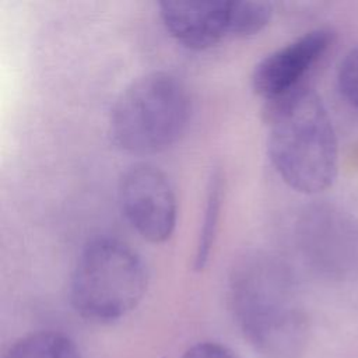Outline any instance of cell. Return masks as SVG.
Masks as SVG:
<instances>
[{
  "label": "cell",
  "mask_w": 358,
  "mask_h": 358,
  "mask_svg": "<svg viewBox=\"0 0 358 358\" xmlns=\"http://www.w3.org/2000/svg\"><path fill=\"white\" fill-rule=\"evenodd\" d=\"M232 316L245 340L267 358H292L305 341V319L295 303L285 267L250 252L238 259L228 281Z\"/></svg>",
  "instance_id": "obj_1"
},
{
  "label": "cell",
  "mask_w": 358,
  "mask_h": 358,
  "mask_svg": "<svg viewBox=\"0 0 358 358\" xmlns=\"http://www.w3.org/2000/svg\"><path fill=\"white\" fill-rule=\"evenodd\" d=\"M180 358H239L229 347L217 341H200L189 347Z\"/></svg>",
  "instance_id": "obj_12"
},
{
  "label": "cell",
  "mask_w": 358,
  "mask_h": 358,
  "mask_svg": "<svg viewBox=\"0 0 358 358\" xmlns=\"http://www.w3.org/2000/svg\"><path fill=\"white\" fill-rule=\"evenodd\" d=\"M221 204H222V175L220 171H215L210 178V183L207 189L204 218H203L201 229L199 234L196 256H194L196 270H203L208 262V257L217 236Z\"/></svg>",
  "instance_id": "obj_10"
},
{
  "label": "cell",
  "mask_w": 358,
  "mask_h": 358,
  "mask_svg": "<svg viewBox=\"0 0 358 358\" xmlns=\"http://www.w3.org/2000/svg\"><path fill=\"white\" fill-rule=\"evenodd\" d=\"M147 282L145 266L136 250L115 238H96L76 262L70 302L87 320L115 322L140 303Z\"/></svg>",
  "instance_id": "obj_4"
},
{
  "label": "cell",
  "mask_w": 358,
  "mask_h": 358,
  "mask_svg": "<svg viewBox=\"0 0 358 358\" xmlns=\"http://www.w3.org/2000/svg\"><path fill=\"white\" fill-rule=\"evenodd\" d=\"M117 196L124 218L143 239L162 243L172 236L178 217L176 196L159 168L131 165L119 180Z\"/></svg>",
  "instance_id": "obj_5"
},
{
  "label": "cell",
  "mask_w": 358,
  "mask_h": 358,
  "mask_svg": "<svg viewBox=\"0 0 358 358\" xmlns=\"http://www.w3.org/2000/svg\"><path fill=\"white\" fill-rule=\"evenodd\" d=\"M305 225V248L326 270H351L358 263V227L338 211H310Z\"/></svg>",
  "instance_id": "obj_8"
},
{
  "label": "cell",
  "mask_w": 358,
  "mask_h": 358,
  "mask_svg": "<svg viewBox=\"0 0 358 358\" xmlns=\"http://www.w3.org/2000/svg\"><path fill=\"white\" fill-rule=\"evenodd\" d=\"M331 43V32L312 29L262 59L252 74L253 91L267 103L298 90L301 80Z\"/></svg>",
  "instance_id": "obj_6"
},
{
  "label": "cell",
  "mask_w": 358,
  "mask_h": 358,
  "mask_svg": "<svg viewBox=\"0 0 358 358\" xmlns=\"http://www.w3.org/2000/svg\"><path fill=\"white\" fill-rule=\"evenodd\" d=\"M4 358H81V355L67 334L41 330L17 340Z\"/></svg>",
  "instance_id": "obj_9"
},
{
  "label": "cell",
  "mask_w": 358,
  "mask_h": 358,
  "mask_svg": "<svg viewBox=\"0 0 358 358\" xmlns=\"http://www.w3.org/2000/svg\"><path fill=\"white\" fill-rule=\"evenodd\" d=\"M190 117L185 84L166 71H152L133 81L113 105L109 133L130 154H155L173 145Z\"/></svg>",
  "instance_id": "obj_3"
},
{
  "label": "cell",
  "mask_w": 358,
  "mask_h": 358,
  "mask_svg": "<svg viewBox=\"0 0 358 358\" xmlns=\"http://www.w3.org/2000/svg\"><path fill=\"white\" fill-rule=\"evenodd\" d=\"M338 88L348 102L358 108V46L352 49L340 64Z\"/></svg>",
  "instance_id": "obj_11"
},
{
  "label": "cell",
  "mask_w": 358,
  "mask_h": 358,
  "mask_svg": "<svg viewBox=\"0 0 358 358\" xmlns=\"http://www.w3.org/2000/svg\"><path fill=\"white\" fill-rule=\"evenodd\" d=\"M159 17L171 36L192 50L235 38V1H162Z\"/></svg>",
  "instance_id": "obj_7"
},
{
  "label": "cell",
  "mask_w": 358,
  "mask_h": 358,
  "mask_svg": "<svg viewBox=\"0 0 358 358\" xmlns=\"http://www.w3.org/2000/svg\"><path fill=\"white\" fill-rule=\"evenodd\" d=\"M267 150L274 169L292 189L313 194L337 173V141L317 94L299 87L266 106Z\"/></svg>",
  "instance_id": "obj_2"
}]
</instances>
